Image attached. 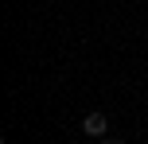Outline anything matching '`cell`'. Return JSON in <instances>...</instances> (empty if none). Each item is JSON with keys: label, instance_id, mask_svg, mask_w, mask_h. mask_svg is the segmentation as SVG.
Masks as SVG:
<instances>
[{"label": "cell", "instance_id": "obj_1", "mask_svg": "<svg viewBox=\"0 0 148 144\" xmlns=\"http://www.w3.org/2000/svg\"><path fill=\"white\" fill-rule=\"evenodd\" d=\"M105 129H109L105 113H86L82 117V132H86V136H105Z\"/></svg>", "mask_w": 148, "mask_h": 144}]
</instances>
